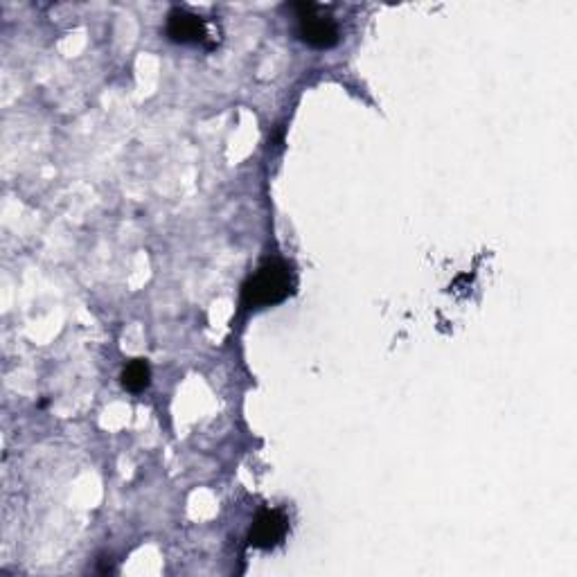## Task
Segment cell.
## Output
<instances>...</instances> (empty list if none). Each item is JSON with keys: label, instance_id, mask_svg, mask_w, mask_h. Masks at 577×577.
<instances>
[{"label": "cell", "instance_id": "cell-1", "mask_svg": "<svg viewBox=\"0 0 577 577\" xmlns=\"http://www.w3.org/2000/svg\"><path fill=\"white\" fill-rule=\"evenodd\" d=\"M294 291V275L287 262L269 260L257 269L242 287L246 307H271L287 300Z\"/></svg>", "mask_w": 577, "mask_h": 577}, {"label": "cell", "instance_id": "cell-2", "mask_svg": "<svg viewBox=\"0 0 577 577\" xmlns=\"http://www.w3.org/2000/svg\"><path fill=\"white\" fill-rule=\"evenodd\" d=\"M291 12L296 14V32L303 43L316 50H330L341 41L339 23L316 3H294Z\"/></svg>", "mask_w": 577, "mask_h": 577}, {"label": "cell", "instance_id": "cell-3", "mask_svg": "<svg viewBox=\"0 0 577 577\" xmlns=\"http://www.w3.org/2000/svg\"><path fill=\"white\" fill-rule=\"evenodd\" d=\"M289 530V519L282 510H262L257 514L251 532H248V544L260 550L275 548L284 539Z\"/></svg>", "mask_w": 577, "mask_h": 577}, {"label": "cell", "instance_id": "cell-4", "mask_svg": "<svg viewBox=\"0 0 577 577\" xmlns=\"http://www.w3.org/2000/svg\"><path fill=\"white\" fill-rule=\"evenodd\" d=\"M165 32L174 43H206L210 37L206 19H201V16L188 10H181V7H174V10L167 14Z\"/></svg>", "mask_w": 577, "mask_h": 577}, {"label": "cell", "instance_id": "cell-5", "mask_svg": "<svg viewBox=\"0 0 577 577\" xmlns=\"http://www.w3.org/2000/svg\"><path fill=\"white\" fill-rule=\"evenodd\" d=\"M120 381L129 393H142V390L152 384V366H149L145 359H133L124 366Z\"/></svg>", "mask_w": 577, "mask_h": 577}]
</instances>
